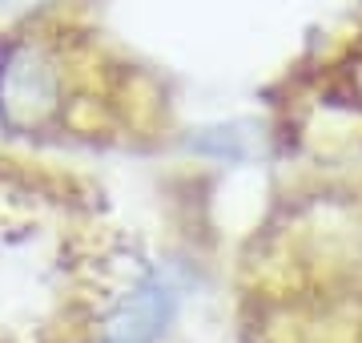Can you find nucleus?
<instances>
[{
  "mask_svg": "<svg viewBox=\"0 0 362 343\" xmlns=\"http://www.w3.org/2000/svg\"><path fill=\"white\" fill-rule=\"evenodd\" d=\"M61 77L52 57L37 45H8L0 57V113L13 125H33L52 113Z\"/></svg>",
  "mask_w": 362,
  "mask_h": 343,
  "instance_id": "f257e3e1",
  "label": "nucleus"
},
{
  "mask_svg": "<svg viewBox=\"0 0 362 343\" xmlns=\"http://www.w3.org/2000/svg\"><path fill=\"white\" fill-rule=\"evenodd\" d=\"M177 315V291L161 271H141L105 319V343H157Z\"/></svg>",
  "mask_w": 362,
  "mask_h": 343,
  "instance_id": "f03ea898",
  "label": "nucleus"
}]
</instances>
